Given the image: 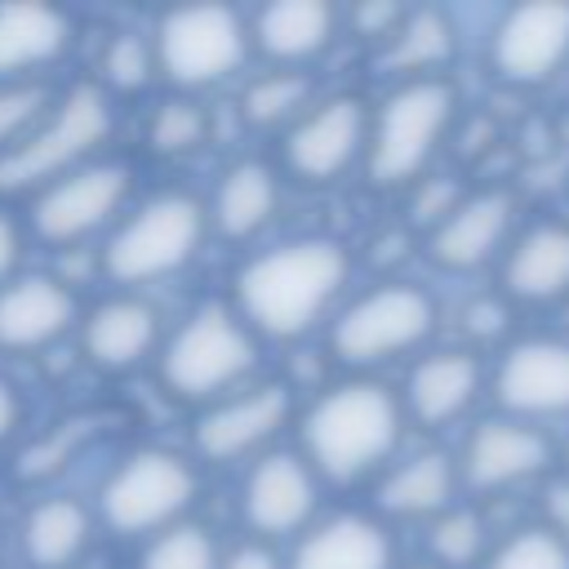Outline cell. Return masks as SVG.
Masks as SVG:
<instances>
[{
  "instance_id": "6da1fadb",
  "label": "cell",
  "mask_w": 569,
  "mask_h": 569,
  "mask_svg": "<svg viewBox=\"0 0 569 569\" xmlns=\"http://www.w3.org/2000/svg\"><path fill=\"white\" fill-rule=\"evenodd\" d=\"M347 280V253L333 240H289L244 262L236 276L240 316L267 338L307 333Z\"/></svg>"
},
{
  "instance_id": "7a4b0ae2",
  "label": "cell",
  "mask_w": 569,
  "mask_h": 569,
  "mask_svg": "<svg viewBox=\"0 0 569 569\" xmlns=\"http://www.w3.org/2000/svg\"><path fill=\"white\" fill-rule=\"evenodd\" d=\"M400 440V405L378 382H342L302 418V445L320 476L347 485L387 462Z\"/></svg>"
},
{
  "instance_id": "3957f363",
  "label": "cell",
  "mask_w": 569,
  "mask_h": 569,
  "mask_svg": "<svg viewBox=\"0 0 569 569\" xmlns=\"http://www.w3.org/2000/svg\"><path fill=\"white\" fill-rule=\"evenodd\" d=\"M111 133V102L93 84H76L62 93L58 111L44 116L18 147L0 156V191L49 187L89 164L93 147Z\"/></svg>"
},
{
  "instance_id": "277c9868",
  "label": "cell",
  "mask_w": 569,
  "mask_h": 569,
  "mask_svg": "<svg viewBox=\"0 0 569 569\" xmlns=\"http://www.w3.org/2000/svg\"><path fill=\"white\" fill-rule=\"evenodd\" d=\"M200 240H204V209H200V200H191L182 191L151 196L107 240V249H102L107 276L120 280V284H142V280L173 276L178 267H187L196 258Z\"/></svg>"
},
{
  "instance_id": "5b68a950",
  "label": "cell",
  "mask_w": 569,
  "mask_h": 569,
  "mask_svg": "<svg viewBox=\"0 0 569 569\" xmlns=\"http://www.w3.org/2000/svg\"><path fill=\"white\" fill-rule=\"evenodd\" d=\"M249 369H253V338L222 307H200L196 316H187L160 351V378L182 400L222 396Z\"/></svg>"
},
{
  "instance_id": "8992f818",
  "label": "cell",
  "mask_w": 569,
  "mask_h": 569,
  "mask_svg": "<svg viewBox=\"0 0 569 569\" xmlns=\"http://www.w3.org/2000/svg\"><path fill=\"white\" fill-rule=\"evenodd\" d=\"M453 89L445 80H409L405 89H396L373 124V142H369V173L382 187L409 182L422 173V164L431 160L440 133L453 120Z\"/></svg>"
},
{
  "instance_id": "52a82bcc",
  "label": "cell",
  "mask_w": 569,
  "mask_h": 569,
  "mask_svg": "<svg viewBox=\"0 0 569 569\" xmlns=\"http://www.w3.org/2000/svg\"><path fill=\"white\" fill-rule=\"evenodd\" d=\"M156 62L182 89H204L227 80L249 49L244 22L222 4H187L160 18L156 31Z\"/></svg>"
},
{
  "instance_id": "ba28073f",
  "label": "cell",
  "mask_w": 569,
  "mask_h": 569,
  "mask_svg": "<svg viewBox=\"0 0 569 569\" xmlns=\"http://www.w3.org/2000/svg\"><path fill=\"white\" fill-rule=\"evenodd\" d=\"M196 498V476L178 453L142 449L124 458L102 485V516L116 533H151L178 525Z\"/></svg>"
},
{
  "instance_id": "9c48e42d",
  "label": "cell",
  "mask_w": 569,
  "mask_h": 569,
  "mask_svg": "<svg viewBox=\"0 0 569 569\" xmlns=\"http://www.w3.org/2000/svg\"><path fill=\"white\" fill-rule=\"evenodd\" d=\"M436 325V307L418 284H382L356 298L333 325V351L347 365H378L418 347Z\"/></svg>"
},
{
  "instance_id": "30bf717a",
  "label": "cell",
  "mask_w": 569,
  "mask_h": 569,
  "mask_svg": "<svg viewBox=\"0 0 569 569\" xmlns=\"http://www.w3.org/2000/svg\"><path fill=\"white\" fill-rule=\"evenodd\" d=\"M129 191V173L120 164H84L49 187H40L36 204H31V222L36 236L49 244H71L89 231H98L124 200Z\"/></svg>"
},
{
  "instance_id": "8fae6325",
  "label": "cell",
  "mask_w": 569,
  "mask_h": 569,
  "mask_svg": "<svg viewBox=\"0 0 569 569\" xmlns=\"http://www.w3.org/2000/svg\"><path fill=\"white\" fill-rule=\"evenodd\" d=\"M569 58V4L538 0L502 18L493 36V67L516 84H538L556 76Z\"/></svg>"
},
{
  "instance_id": "7c38bea8",
  "label": "cell",
  "mask_w": 569,
  "mask_h": 569,
  "mask_svg": "<svg viewBox=\"0 0 569 569\" xmlns=\"http://www.w3.org/2000/svg\"><path fill=\"white\" fill-rule=\"evenodd\" d=\"M365 107L356 98H329L311 111H302L289 129V142H284V156H289V169L307 182H329L338 178L365 147Z\"/></svg>"
},
{
  "instance_id": "4fadbf2b",
  "label": "cell",
  "mask_w": 569,
  "mask_h": 569,
  "mask_svg": "<svg viewBox=\"0 0 569 569\" xmlns=\"http://www.w3.org/2000/svg\"><path fill=\"white\" fill-rule=\"evenodd\" d=\"M284 418H289V387H280V382L253 387L244 396L213 405L196 422V449L209 462H236V458L262 449L284 427Z\"/></svg>"
},
{
  "instance_id": "5bb4252c",
  "label": "cell",
  "mask_w": 569,
  "mask_h": 569,
  "mask_svg": "<svg viewBox=\"0 0 569 569\" xmlns=\"http://www.w3.org/2000/svg\"><path fill=\"white\" fill-rule=\"evenodd\" d=\"M498 400L511 413L547 418L569 413V342L560 338H529L516 342L498 365Z\"/></svg>"
},
{
  "instance_id": "9a60e30c",
  "label": "cell",
  "mask_w": 569,
  "mask_h": 569,
  "mask_svg": "<svg viewBox=\"0 0 569 569\" xmlns=\"http://www.w3.org/2000/svg\"><path fill=\"white\" fill-rule=\"evenodd\" d=\"M547 458H551V445L542 431H533L525 422L493 418V422H480L471 431L467 453H462V471H467L471 489H507V485L538 476L547 467Z\"/></svg>"
},
{
  "instance_id": "2e32d148",
  "label": "cell",
  "mask_w": 569,
  "mask_h": 569,
  "mask_svg": "<svg viewBox=\"0 0 569 569\" xmlns=\"http://www.w3.org/2000/svg\"><path fill=\"white\" fill-rule=\"evenodd\" d=\"M76 320V298L53 276H22L0 284V347L31 351L62 338Z\"/></svg>"
},
{
  "instance_id": "e0dca14e",
  "label": "cell",
  "mask_w": 569,
  "mask_h": 569,
  "mask_svg": "<svg viewBox=\"0 0 569 569\" xmlns=\"http://www.w3.org/2000/svg\"><path fill=\"white\" fill-rule=\"evenodd\" d=\"M316 511V480L311 467L293 453L262 458L244 480V520L258 533H293Z\"/></svg>"
},
{
  "instance_id": "ac0fdd59",
  "label": "cell",
  "mask_w": 569,
  "mask_h": 569,
  "mask_svg": "<svg viewBox=\"0 0 569 569\" xmlns=\"http://www.w3.org/2000/svg\"><path fill=\"white\" fill-rule=\"evenodd\" d=\"M507 231H511V196L507 191H480L471 200H458L445 213V222H436L431 258L449 271H471L498 253Z\"/></svg>"
},
{
  "instance_id": "d6986e66",
  "label": "cell",
  "mask_w": 569,
  "mask_h": 569,
  "mask_svg": "<svg viewBox=\"0 0 569 569\" xmlns=\"http://www.w3.org/2000/svg\"><path fill=\"white\" fill-rule=\"evenodd\" d=\"M289 569H391V538L369 516H333L298 542Z\"/></svg>"
},
{
  "instance_id": "ffe728a7",
  "label": "cell",
  "mask_w": 569,
  "mask_h": 569,
  "mask_svg": "<svg viewBox=\"0 0 569 569\" xmlns=\"http://www.w3.org/2000/svg\"><path fill=\"white\" fill-rule=\"evenodd\" d=\"M480 387V365L467 351H436L409 373V413L427 427L453 422Z\"/></svg>"
},
{
  "instance_id": "44dd1931",
  "label": "cell",
  "mask_w": 569,
  "mask_h": 569,
  "mask_svg": "<svg viewBox=\"0 0 569 569\" xmlns=\"http://www.w3.org/2000/svg\"><path fill=\"white\" fill-rule=\"evenodd\" d=\"M71 44V22L44 4H0V80L27 76Z\"/></svg>"
},
{
  "instance_id": "7402d4cb",
  "label": "cell",
  "mask_w": 569,
  "mask_h": 569,
  "mask_svg": "<svg viewBox=\"0 0 569 569\" xmlns=\"http://www.w3.org/2000/svg\"><path fill=\"white\" fill-rule=\"evenodd\" d=\"M502 276H507V289L525 302H547L569 293V227L542 222L525 231L507 253Z\"/></svg>"
},
{
  "instance_id": "603a6c76",
  "label": "cell",
  "mask_w": 569,
  "mask_h": 569,
  "mask_svg": "<svg viewBox=\"0 0 569 569\" xmlns=\"http://www.w3.org/2000/svg\"><path fill=\"white\" fill-rule=\"evenodd\" d=\"M156 347V311L138 298H111L84 320V351L102 369H129Z\"/></svg>"
},
{
  "instance_id": "cb8c5ba5",
  "label": "cell",
  "mask_w": 569,
  "mask_h": 569,
  "mask_svg": "<svg viewBox=\"0 0 569 569\" xmlns=\"http://www.w3.org/2000/svg\"><path fill=\"white\" fill-rule=\"evenodd\" d=\"M333 36V9L325 0H280L253 22V40L276 62H307Z\"/></svg>"
},
{
  "instance_id": "d4e9b609",
  "label": "cell",
  "mask_w": 569,
  "mask_h": 569,
  "mask_svg": "<svg viewBox=\"0 0 569 569\" xmlns=\"http://www.w3.org/2000/svg\"><path fill=\"white\" fill-rule=\"evenodd\" d=\"M89 547V511L76 498H44L22 520V551L36 569H71Z\"/></svg>"
},
{
  "instance_id": "484cf974",
  "label": "cell",
  "mask_w": 569,
  "mask_h": 569,
  "mask_svg": "<svg viewBox=\"0 0 569 569\" xmlns=\"http://www.w3.org/2000/svg\"><path fill=\"white\" fill-rule=\"evenodd\" d=\"M276 200H280L276 173L267 164H258V160H240V164H231L222 173V182L213 191V213L209 218H213V227L222 236L244 240V236H253V231H262L271 222Z\"/></svg>"
},
{
  "instance_id": "4316f807",
  "label": "cell",
  "mask_w": 569,
  "mask_h": 569,
  "mask_svg": "<svg viewBox=\"0 0 569 569\" xmlns=\"http://www.w3.org/2000/svg\"><path fill=\"white\" fill-rule=\"evenodd\" d=\"M449 493H453V462L445 453H418L382 480L378 502L391 516H436L445 511Z\"/></svg>"
},
{
  "instance_id": "83f0119b",
  "label": "cell",
  "mask_w": 569,
  "mask_h": 569,
  "mask_svg": "<svg viewBox=\"0 0 569 569\" xmlns=\"http://www.w3.org/2000/svg\"><path fill=\"white\" fill-rule=\"evenodd\" d=\"M449 53H453L449 18L436 9H418V13H405V22L387 36L382 62L391 71H431V67L449 62Z\"/></svg>"
},
{
  "instance_id": "f1b7e54d",
  "label": "cell",
  "mask_w": 569,
  "mask_h": 569,
  "mask_svg": "<svg viewBox=\"0 0 569 569\" xmlns=\"http://www.w3.org/2000/svg\"><path fill=\"white\" fill-rule=\"evenodd\" d=\"M307 93H311L307 76H298V71H271V76H262V80L249 84V93H244V116H249V124H258V129L298 120L302 107H307Z\"/></svg>"
},
{
  "instance_id": "f546056e",
  "label": "cell",
  "mask_w": 569,
  "mask_h": 569,
  "mask_svg": "<svg viewBox=\"0 0 569 569\" xmlns=\"http://www.w3.org/2000/svg\"><path fill=\"white\" fill-rule=\"evenodd\" d=\"M142 569H222L218 542L200 525H169L142 551Z\"/></svg>"
},
{
  "instance_id": "4dcf8cb0",
  "label": "cell",
  "mask_w": 569,
  "mask_h": 569,
  "mask_svg": "<svg viewBox=\"0 0 569 569\" xmlns=\"http://www.w3.org/2000/svg\"><path fill=\"white\" fill-rule=\"evenodd\" d=\"M485 569H569V542L551 529H520L489 556Z\"/></svg>"
},
{
  "instance_id": "1f68e13d",
  "label": "cell",
  "mask_w": 569,
  "mask_h": 569,
  "mask_svg": "<svg viewBox=\"0 0 569 569\" xmlns=\"http://www.w3.org/2000/svg\"><path fill=\"white\" fill-rule=\"evenodd\" d=\"M480 542H485V525L476 511H445L436 525H431V556L436 565L445 569H462L480 556Z\"/></svg>"
},
{
  "instance_id": "d6a6232c",
  "label": "cell",
  "mask_w": 569,
  "mask_h": 569,
  "mask_svg": "<svg viewBox=\"0 0 569 569\" xmlns=\"http://www.w3.org/2000/svg\"><path fill=\"white\" fill-rule=\"evenodd\" d=\"M44 102H49V89L31 84V80H18V84L0 89V156L9 147H18L44 120Z\"/></svg>"
},
{
  "instance_id": "836d02e7",
  "label": "cell",
  "mask_w": 569,
  "mask_h": 569,
  "mask_svg": "<svg viewBox=\"0 0 569 569\" xmlns=\"http://www.w3.org/2000/svg\"><path fill=\"white\" fill-rule=\"evenodd\" d=\"M200 138H204V111L187 98H173L151 116V147L164 156L191 151V147H200Z\"/></svg>"
},
{
  "instance_id": "e575fe53",
  "label": "cell",
  "mask_w": 569,
  "mask_h": 569,
  "mask_svg": "<svg viewBox=\"0 0 569 569\" xmlns=\"http://www.w3.org/2000/svg\"><path fill=\"white\" fill-rule=\"evenodd\" d=\"M102 71H107V80H111L116 89L133 93V89H142V84L151 80V71H156V49H151L142 36L124 31V36H116V40L107 44Z\"/></svg>"
},
{
  "instance_id": "d590c367",
  "label": "cell",
  "mask_w": 569,
  "mask_h": 569,
  "mask_svg": "<svg viewBox=\"0 0 569 569\" xmlns=\"http://www.w3.org/2000/svg\"><path fill=\"white\" fill-rule=\"evenodd\" d=\"M84 440V422H67V427H58L49 440H40L27 458H22V476H31V480H40V476H49L53 467H62L71 453H76V445Z\"/></svg>"
},
{
  "instance_id": "8d00e7d4",
  "label": "cell",
  "mask_w": 569,
  "mask_h": 569,
  "mask_svg": "<svg viewBox=\"0 0 569 569\" xmlns=\"http://www.w3.org/2000/svg\"><path fill=\"white\" fill-rule=\"evenodd\" d=\"M405 22V9L400 4H387V0H373V4H360L356 9V31L360 36H391L396 27Z\"/></svg>"
},
{
  "instance_id": "74e56055",
  "label": "cell",
  "mask_w": 569,
  "mask_h": 569,
  "mask_svg": "<svg viewBox=\"0 0 569 569\" xmlns=\"http://www.w3.org/2000/svg\"><path fill=\"white\" fill-rule=\"evenodd\" d=\"M502 325H507V311L498 307V302H471L467 307V333H476L480 342H489L493 333H502Z\"/></svg>"
},
{
  "instance_id": "f35d334b",
  "label": "cell",
  "mask_w": 569,
  "mask_h": 569,
  "mask_svg": "<svg viewBox=\"0 0 569 569\" xmlns=\"http://www.w3.org/2000/svg\"><path fill=\"white\" fill-rule=\"evenodd\" d=\"M453 204H458V200H453V187H445V182H431V187L418 196L413 213H418L422 222H445V213H449Z\"/></svg>"
},
{
  "instance_id": "ab89813d",
  "label": "cell",
  "mask_w": 569,
  "mask_h": 569,
  "mask_svg": "<svg viewBox=\"0 0 569 569\" xmlns=\"http://www.w3.org/2000/svg\"><path fill=\"white\" fill-rule=\"evenodd\" d=\"M18 253H22V236L13 227V218L0 209V284L9 280V271L18 267Z\"/></svg>"
},
{
  "instance_id": "60d3db41",
  "label": "cell",
  "mask_w": 569,
  "mask_h": 569,
  "mask_svg": "<svg viewBox=\"0 0 569 569\" xmlns=\"http://www.w3.org/2000/svg\"><path fill=\"white\" fill-rule=\"evenodd\" d=\"M222 569H280V560L267 551V547H236L227 560H222Z\"/></svg>"
},
{
  "instance_id": "b9f144b4",
  "label": "cell",
  "mask_w": 569,
  "mask_h": 569,
  "mask_svg": "<svg viewBox=\"0 0 569 569\" xmlns=\"http://www.w3.org/2000/svg\"><path fill=\"white\" fill-rule=\"evenodd\" d=\"M547 516H551V525H556L551 533L569 542V480H560V485L547 493Z\"/></svg>"
},
{
  "instance_id": "7bdbcfd3",
  "label": "cell",
  "mask_w": 569,
  "mask_h": 569,
  "mask_svg": "<svg viewBox=\"0 0 569 569\" xmlns=\"http://www.w3.org/2000/svg\"><path fill=\"white\" fill-rule=\"evenodd\" d=\"M18 427V396L9 391V382H0V440Z\"/></svg>"
},
{
  "instance_id": "ee69618b",
  "label": "cell",
  "mask_w": 569,
  "mask_h": 569,
  "mask_svg": "<svg viewBox=\"0 0 569 569\" xmlns=\"http://www.w3.org/2000/svg\"><path fill=\"white\" fill-rule=\"evenodd\" d=\"M413 569H440V565H436V560H431V565H413Z\"/></svg>"
},
{
  "instance_id": "f6af8a7d",
  "label": "cell",
  "mask_w": 569,
  "mask_h": 569,
  "mask_svg": "<svg viewBox=\"0 0 569 569\" xmlns=\"http://www.w3.org/2000/svg\"><path fill=\"white\" fill-rule=\"evenodd\" d=\"M89 569H93V565H89Z\"/></svg>"
}]
</instances>
